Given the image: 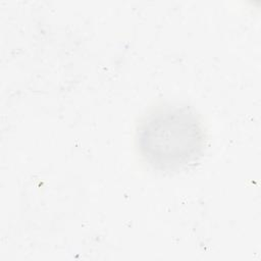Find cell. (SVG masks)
Wrapping results in <instances>:
<instances>
[{
    "mask_svg": "<svg viewBox=\"0 0 261 261\" xmlns=\"http://www.w3.org/2000/svg\"><path fill=\"white\" fill-rule=\"evenodd\" d=\"M206 145L203 123L194 109L176 103L150 111L137 130V146L154 169L177 171L196 163Z\"/></svg>",
    "mask_w": 261,
    "mask_h": 261,
    "instance_id": "cell-1",
    "label": "cell"
}]
</instances>
